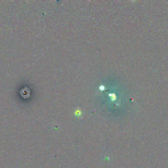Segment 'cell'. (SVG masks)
<instances>
[{
  "label": "cell",
  "instance_id": "cell-1",
  "mask_svg": "<svg viewBox=\"0 0 168 168\" xmlns=\"http://www.w3.org/2000/svg\"><path fill=\"white\" fill-rule=\"evenodd\" d=\"M133 1H135V0H133Z\"/></svg>",
  "mask_w": 168,
  "mask_h": 168
}]
</instances>
